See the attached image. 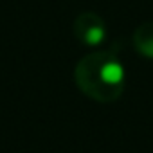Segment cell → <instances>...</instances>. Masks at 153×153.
I'll use <instances>...</instances> for the list:
<instances>
[{"mask_svg": "<svg viewBox=\"0 0 153 153\" xmlns=\"http://www.w3.org/2000/svg\"><path fill=\"white\" fill-rule=\"evenodd\" d=\"M74 36L85 47H99L106 40V24L97 13H81L74 20Z\"/></svg>", "mask_w": 153, "mask_h": 153, "instance_id": "cell-2", "label": "cell"}, {"mask_svg": "<svg viewBox=\"0 0 153 153\" xmlns=\"http://www.w3.org/2000/svg\"><path fill=\"white\" fill-rule=\"evenodd\" d=\"M74 79L87 97L97 103H114L124 90L126 72L114 52L96 51L79 59L74 70Z\"/></svg>", "mask_w": 153, "mask_h": 153, "instance_id": "cell-1", "label": "cell"}, {"mask_svg": "<svg viewBox=\"0 0 153 153\" xmlns=\"http://www.w3.org/2000/svg\"><path fill=\"white\" fill-rule=\"evenodd\" d=\"M133 45L140 56L153 59V22H144L135 29Z\"/></svg>", "mask_w": 153, "mask_h": 153, "instance_id": "cell-3", "label": "cell"}]
</instances>
